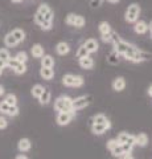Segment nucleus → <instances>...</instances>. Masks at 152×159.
<instances>
[{"mask_svg": "<svg viewBox=\"0 0 152 159\" xmlns=\"http://www.w3.org/2000/svg\"><path fill=\"white\" fill-rule=\"evenodd\" d=\"M114 48H115V52L118 54H122V56H124L127 60L134 61V62H141V61H144V60L150 58L148 53L141 52L140 49L138 51V48H136L135 45L126 43V41H123V40L116 41L114 44Z\"/></svg>", "mask_w": 152, "mask_h": 159, "instance_id": "f257e3e1", "label": "nucleus"}, {"mask_svg": "<svg viewBox=\"0 0 152 159\" xmlns=\"http://www.w3.org/2000/svg\"><path fill=\"white\" fill-rule=\"evenodd\" d=\"M72 101L73 99L69 98L67 96H62V97H58L56 99V103H54V107L57 111H76L72 109Z\"/></svg>", "mask_w": 152, "mask_h": 159, "instance_id": "f03ea898", "label": "nucleus"}, {"mask_svg": "<svg viewBox=\"0 0 152 159\" xmlns=\"http://www.w3.org/2000/svg\"><path fill=\"white\" fill-rule=\"evenodd\" d=\"M139 13H140V8L138 4H131L126 11V20L128 23H136L139 19Z\"/></svg>", "mask_w": 152, "mask_h": 159, "instance_id": "7ed1b4c3", "label": "nucleus"}, {"mask_svg": "<svg viewBox=\"0 0 152 159\" xmlns=\"http://www.w3.org/2000/svg\"><path fill=\"white\" fill-rule=\"evenodd\" d=\"M91 97L90 96H81L72 101V109L73 110H80V109L86 107L90 103Z\"/></svg>", "mask_w": 152, "mask_h": 159, "instance_id": "20e7f679", "label": "nucleus"}, {"mask_svg": "<svg viewBox=\"0 0 152 159\" xmlns=\"http://www.w3.org/2000/svg\"><path fill=\"white\" fill-rule=\"evenodd\" d=\"M74 113L76 111H61V113H58V116H57V123L60 126L67 125V123L72 121V118L74 117Z\"/></svg>", "mask_w": 152, "mask_h": 159, "instance_id": "39448f33", "label": "nucleus"}, {"mask_svg": "<svg viewBox=\"0 0 152 159\" xmlns=\"http://www.w3.org/2000/svg\"><path fill=\"white\" fill-rule=\"evenodd\" d=\"M116 142L119 143V145H126L127 143V145L134 146L135 145V137L131 135V134H128V133H120L116 138Z\"/></svg>", "mask_w": 152, "mask_h": 159, "instance_id": "423d86ee", "label": "nucleus"}, {"mask_svg": "<svg viewBox=\"0 0 152 159\" xmlns=\"http://www.w3.org/2000/svg\"><path fill=\"white\" fill-rule=\"evenodd\" d=\"M110 129V122L106 121L105 123H93L91 126V130L94 134H98V135H101V134H103L106 130H109Z\"/></svg>", "mask_w": 152, "mask_h": 159, "instance_id": "0eeeda50", "label": "nucleus"}, {"mask_svg": "<svg viewBox=\"0 0 152 159\" xmlns=\"http://www.w3.org/2000/svg\"><path fill=\"white\" fill-rule=\"evenodd\" d=\"M83 47L86 48V51L89 52V53H95L98 51V43H97V40L94 39H89V40H86V43L83 44Z\"/></svg>", "mask_w": 152, "mask_h": 159, "instance_id": "6e6552de", "label": "nucleus"}, {"mask_svg": "<svg viewBox=\"0 0 152 159\" xmlns=\"http://www.w3.org/2000/svg\"><path fill=\"white\" fill-rule=\"evenodd\" d=\"M124 88H126V81H124L123 77H118L114 80V82H112V89H114L115 92H122Z\"/></svg>", "mask_w": 152, "mask_h": 159, "instance_id": "1a4fd4ad", "label": "nucleus"}, {"mask_svg": "<svg viewBox=\"0 0 152 159\" xmlns=\"http://www.w3.org/2000/svg\"><path fill=\"white\" fill-rule=\"evenodd\" d=\"M17 147H19V150L24 152V151L31 150L32 143H31V141H29L28 138H21L20 141H19V143H17Z\"/></svg>", "mask_w": 152, "mask_h": 159, "instance_id": "9d476101", "label": "nucleus"}, {"mask_svg": "<svg viewBox=\"0 0 152 159\" xmlns=\"http://www.w3.org/2000/svg\"><path fill=\"white\" fill-rule=\"evenodd\" d=\"M56 51H57L58 54H61V56H65V54L69 53L70 47H69V44H66L65 41H61V43H58V44H57Z\"/></svg>", "mask_w": 152, "mask_h": 159, "instance_id": "9b49d317", "label": "nucleus"}, {"mask_svg": "<svg viewBox=\"0 0 152 159\" xmlns=\"http://www.w3.org/2000/svg\"><path fill=\"white\" fill-rule=\"evenodd\" d=\"M80 65L83 69H91L93 66H94V60H93L90 56L82 57V58H80Z\"/></svg>", "mask_w": 152, "mask_h": 159, "instance_id": "f8f14e48", "label": "nucleus"}, {"mask_svg": "<svg viewBox=\"0 0 152 159\" xmlns=\"http://www.w3.org/2000/svg\"><path fill=\"white\" fill-rule=\"evenodd\" d=\"M54 65V58L49 54H44L41 57V66L42 68H53Z\"/></svg>", "mask_w": 152, "mask_h": 159, "instance_id": "ddd939ff", "label": "nucleus"}, {"mask_svg": "<svg viewBox=\"0 0 152 159\" xmlns=\"http://www.w3.org/2000/svg\"><path fill=\"white\" fill-rule=\"evenodd\" d=\"M50 98H52V93H50L49 89H44V92L41 93V96L38 97L41 105H48L49 101H50Z\"/></svg>", "mask_w": 152, "mask_h": 159, "instance_id": "4468645a", "label": "nucleus"}, {"mask_svg": "<svg viewBox=\"0 0 152 159\" xmlns=\"http://www.w3.org/2000/svg\"><path fill=\"white\" fill-rule=\"evenodd\" d=\"M147 143H148V137H147V134L140 133L139 135L135 137V145H138L140 147H144Z\"/></svg>", "mask_w": 152, "mask_h": 159, "instance_id": "2eb2a0df", "label": "nucleus"}, {"mask_svg": "<svg viewBox=\"0 0 152 159\" xmlns=\"http://www.w3.org/2000/svg\"><path fill=\"white\" fill-rule=\"evenodd\" d=\"M31 53H32L33 57L41 58L44 56V48H42V45H40V44H36V45H33L32 49H31Z\"/></svg>", "mask_w": 152, "mask_h": 159, "instance_id": "dca6fc26", "label": "nucleus"}, {"mask_svg": "<svg viewBox=\"0 0 152 159\" xmlns=\"http://www.w3.org/2000/svg\"><path fill=\"white\" fill-rule=\"evenodd\" d=\"M148 31V25H147V23L144 21H136L135 23V32L139 33V34H143Z\"/></svg>", "mask_w": 152, "mask_h": 159, "instance_id": "f3484780", "label": "nucleus"}, {"mask_svg": "<svg viewBox=\"0 0 152 159\" xmlns=\"http://www.w3.org/2000/svg\"><path fill=\"white\" fill-rule=\"evenodd\" d=\"M40 74L44 80H52L53 76H54V72H53L52 68H41Z\"/></svg>", "mask_w": 152, "mask_h": 159, "instance_id": "a211bd4d", "label": "nucleus"}, {"mask_svg": "<svg viewBox=\"0 0 152 159\" xmlns=\"http://www.w3.org/2000/svg\"><path fill=\"white\" fill-rule=\"evenodd\" d=\"M74 81H76L74 74H65L62 77V84L65 86H74Z\"/></svg>", "mask_w": 152, "mask_h": 159, "instance_id": "6ab92c4d", "label": "nucleus"}, {"mask_svg": "<svg viewBox=\"0 0 152 159\" xmlns=\"http://www.w3.org/2000/svg\"><path fill=\"white\" fill-rule=\"evenodd\" d=\"M11 33H12V36L16 39V41H17V43H21L23 40L25 39V33H24V31H23V29H20V28L13 29Z\"/></svg>", "mask_w": 152, "mask_h": 159, "instance_id": "aec40b11", "label": "nucleus"}, {"mask_svg": "<svg viewBox=\"0 0 152 159\" xmlns=\"http://www.w3.org/2000/svg\"><path fill=\"white\" fill-rule=\"evenodd\" d=\"M4 43H6V45H7V47H9V48L16 47L17 44H19V43L16 41V39H15V37L12 36V33H11V32H9V33L7 34V36L4 37Z\"/></svg>", "mask_w": 152, "mask_h": 159, "instance_id": "412c9836", "label": "nucleus"}, {"mask_svg": "<svg viewBox=\"0 0 152 159\" xmlns=\"http://www.w3.org/2000/svg\"><path fill=\"white\" fill-rule=\"evenodd\" d=\"M99 32H101V34L110 33V32H111V27H110V24L107 23V21H102V23L99 24Z\"/></svg>", "mask_w": 152, "mask_h": 159, "instance_id": "4be33fe9", "label": "nucleus"}, {"mask_svg": "<svg viewBox=\"0 0 152 159\" xmlns=\"http://www.w3.org/2000/svg\"><path fill=\"white\" fill-rule=\"evenodd\" d=\"M42 92H44V86H42V85H38V84L32 88V96L36 97V98L40 97Z\"/></svg>", "mask_w": 152, "mask_h": 159, "instance_id": "5701e85b", "label": "nucleus"}, {"mask_svg": "<svg viewBox=\"0 0 152 159\" xmlns=\"http://www.w3.org/2000/svg\"><path fill=\"white\" fill-rule=\"evenodd\" d=\"M16 61L17 62H21V64H25L27 62V60H28V54L24 52V51H21V52H19L17 54H16Z\"/></svg>", "mask_w": 152, "mask_h": 159, "instance_id": "b1692460", "label": "nucleus"}, {"mask_svg": "<svg viewBox=\"0 0 152 159\" xmlns=\"http://www.w3.org/2000/svg\"><path fill=\"white\" fill-rule=\"evenodd\" d=\"M13 72L17 73V74H23L27 72V65L25 64H21V62H17V65L13 68Z\"/></svg>", "mask_w": 152, "mask_h": 159, "instance_id": "393cba45", "label": "nucleus"}, {"mask_svg": "<svg viewBox=\"0 0 152 159\" xmlns=\"http://www.w3.org/2000/svg\"><path fill=\"white\" fill-rule=\"evenodd\" d=\"M4 102L8 103V105H11V106H13V105H16L17 103V98H16L15 94H8V96L4 98Z\"/></svg>", "mask_w": 152, "mask_h": 159, "instance_id": "a878e982", "label": "nucleus"}, {"mask_svg": "<svg viewBox=\"0 0 152 159\" xmlns=\"http://www.w3.org/2000/svg\"><path fill=\"white\" fill-rule=\"evenodd\" d=\"M83 25H85V19L80 16V15H76V20H74V23H73V27L82 28Z\"/></svg>", "mask_w": 152, "mask_h": 159, "instance_id": "bb28decb", "label": "nucleus"}, {"mask_svg": "<svg viewBox=\"0 0 152 159\" xmlns=\"http://www.w3.org/2000/svg\"><path fill=\"white\" fill-rule=\"evenodd\" d=\"M89 52L86 51V48L85 47H80L78 48V51H77V58H82V57H86V56H89Z\"/></svg>", "mask_w": 152, "mask_h": 159, "instance_id": "cd10ccee", "label": "nucleus"}, {"mask_svg": "<svg viewBox=\"0 0 152 159\" xmlns=\"http://www.w3.org/2000/svg\"><path fill=\"white\" fill-rule=\"evenodd\" d=\"M111 152H112V155H114V157H122V155H124L123 148H122V146H120V145L115 146V147L111 150Z\"/></svg>", "mask_w": 152, "mask_h": 159, "instance_id": "c85d7f7f", "label": "nucleus"}, {"mask_svg": "<svg viewBox=\"0 0 152 159\" xmlns=\"http://www.w3.org/2000/svg\"><path fill=\"white\" fill-rule=\"evenodd\" d=\"M93 121H94L93 123H105L106 121H109V119H107L106 116H103V114H97Z\"/></svg>", "mask_w": 152, "mask_h": 159, "instance_id": "c756f323", "label": "nucleus"}, {"mask_svg": "<svg viewBox=\"0 0 152 159\" xmlns=\"http://www.w3.org/2000/svg\"><path fill=\"white\" fill-rule=\"evenodd\" d=\"M7 114H8V116H11V117L17 116V114H19V107H17V105L9 106V107H8V110H7Z\"/></svg>", "mask_w": 152, "mask_h": 159, "instance_id": "7c9ffc66", "label": "nucleus"}, {"mask_svg": "<svg viewBox=\"0 0 152 159\" xmlns=\"http://www.w3.org/2000/svg\"><path fill=\"white\" fill-rule=\"evenodd\" d=\"M9 58H11V56H9V52L7 49H0V60H3V61L7 62Z\"/></svg>", "mask_w": 152, "mask_h": 159, "instance_id": "2f4dec72", "label": "nucleus"}, {"mask_svg": "<svg viewBox=\"0 0 152 159\" xmlns=\"http://www.w3.org/2000/svg\"><path fill=\"white\" fill-rule=\"evenodd\" d=\"M49 11H50V8H49L48 4H41V6L38 7V9H37V12L40 13V15H42V16H44V15H45L46 12H49Z\"/></svg>", "mask_w": 152, "mask_h": 159, "instance_id": "473e14b6", "label": "nucleus"}, {"mask_svg": "<svg viewBox=\"0 0 152 159\" xmlns=\"http://www.w3.org/2000/svg\"><path fill=\"white\" fill-rule=\"evenodd\" d=\"M35 21H36V24H38V25H41V24L44 23V16H42V15H40L38 12H36V15H35Z\"/></svg>", "mask_w": 152, "mask_h": 159, "instance_id": "72a5a7b5", "label": "nucleus"}, {"mask_svg": "<svg viewBox=\"0 0 152 159\" xmlns=\"http://www.w3.org/2000/svg\"><path fill=\"white\" fill-rule=\"evenodd\" d=\"M83 85V78L81 76H76V81H74V88H80Z\"/></svg>", "mask_w": 152, "mask_h": 159, "instance_id": "f704fd0d", "label": "nucleus"}, {"mask_svg": "<svg viewBox=\"0 0 152 159\" xmlns=\"http://www.w3.org/2000/svg\"><path fill=\"white\" fill-rule=\"evenodd\" d=\"M76 20V15L74 13H69L66 17V24H69V25H73V23H74Z\"/></svg>", "mask_w": 152, "mask_h": 159, "instance_id": "c9c22d12", "label": "nucleus"}, {"mask_svg": "<svg viewBox=\"0 0 152 159\" xmlns=\"http://www.w3.org/2000/svg\"><path fill=\"white\" fill-rule=\"evenodd\" d=\"M118 145H119V143L116 142V139H111V141H109V142H107V148H109V150L111 151L112 148H114L115 146H118Z\"/></svg>", "mask_w": 152, "mask_h": 159, "instance_id": "e433bc0d", "label": "nucleus"}, {"mask_svg": "<svg viewBox=\"0 0 152 159\" xmlns=\"http://www.w3.org/2000/svg\"><path fill=\"white\" fill-rule=\"evenodd\" d=\"M9 106H11V105H8V103H6L4 101H2V102H0V111L7 114V110H8V107H9Z\"/></svg>", "mask_w": 152, "mask_h": 159, "instance_id": "4c0bfd02", "label": "nucleus"}, {"mask_svg": "<svg viewBox=\"0 0 152 159\" xmlns=\"http://www.w3.org/2000/svg\"><path fill=\"white\" fill-rule=\"evenodd\" d=\"M16 65H17V61H16V58H15V57H13V58H9L8 61H7V66L12 68V69L16 66Z\"/></svg>", "mask_w": 152, "mask_h": 159, "instance_id": "58836bf2", "label": "nucleus"}, {"mask_svg": "<svg viewBox=\"0 0 152 159\" xmlns=\"http://www.w3.org/2000/svg\"><path fill=\"white\" fill-rule=\"evenodd\" d=\"M8 125V122H7V119L0 116V130H3V129H6Z\"/></svg>", "mask_w": 152, "mask_h": 159, "instance_id": "ea45409f", "label": "nucleus"}, {"mask_svg": "<svg viewBox=\"0 0 152 159\" xmlns=\"http://www.w3.org/2000/svg\"><path fill=\"white\" fill-rule=\"evenodd\" d=\"M50 28H52V23L50 21H44L41 24V29H44V31H49Z\"/></svg>", "mask_w": 152, "mask_h": 159, "instance_id": "a19ab883", "label": "nucleus"}, {"mask_svg": "<svg viewBox=\"0 0 152 159\" xmlns=\"http://www.w3.org/2000/svg\"><path fill=\"white\" fill-rule=\"evenodd\" d=\"M101 2H102V0H93L91 6H93V7H98V6L101 4Z\"/></svg>", "mask_w": 152, "mask_h": 159, "instance_id": "79ce46f5", "label": "nucleus"}, {"mask_svg": "<svg viewBox=\"0 0 152 159\" xmlns=\"http://www.w3.org/2000/svg\"><path fill=\"white\" fill-rule=\"evenodd\" d=\"M6 66H7V62L3 61V60H0V69H4Z\"/></svg>", "mask_w": 152, "mask_h": 159, "instance_id": "37998d69", "label": "nucleus"}, {"mask_svg": "<svg viewBox=\"0 0 152 159\" xmlns=\"http://www.w3.org/2000/svg\"><path fill=\"white\" fill-rule=\"evenodd\" d=\"M120 159H134V158H132L131 155H130V154H124V155H122V158Z\"/></svg>", "mask_w": 152, "mask_h": 159, "instance_id": "c03bdc74", "label": "nucleus"}, {"mask_svg": "<svg viewBox=\"0 0 152 159\" xmlns=\"http://www.w3.org/2000/svg\"><path fill=\"white\" fill-rule=\"evenodd\" d=\"M4 92H6V90H4V88H3L2 85H0V97H2L3 94H4Z\"/></svg>", "mask_w": 152, "mask_h": 159, "instance_id": "a18cd8bd", "label": "nucleus"}, {"mask_svg": "<svg viewBox=\"0 0 152 159\" xmlns=\"http://www.w3.org/2000/svg\"><path fill=\"white\" fill-rule=\"evenodd\" d=\"M16 159H28L25 155H19V157H16Z\"/></svg>", "mask_w": 152, "mask_h": 159, "instance_id": "49530a36", "label": "nucleus"}, {"mask_svg": "<svg viewBox=\"0 0 152 159\" xmlns=\"http://www.w3.org/2000/svg\"><path fill=\"white\" fill-rule=\"evenodd\" d=\"M109 2H110V3H112V4H114V3H118V2H119V0H109Z\"/></svg>", "mask_w": 152, "mask_h": 159, "instance_id": "de8ad7c7", "label": "nucleus"}, {"mask_svg": "<svg viewBox=\"0 0 152 159\" xmlns=\"http://www.w3.org/2000/svg\"><path fill=\"white\" fill-rule=\"evenodd\" d=\"M151 90H152V89H151V86H150V89H148V96H150V97H151V94H152V92H151Z\"/></svg>", "mask_w": 152, "mask_h": 159, "instance_id": "09e8293b", "label": "nucleus"}, {"mask_svg": "<svg viewBox=\"0 0 152 159\" xmlns=\"http://www.w3.org/2000/svg\"><path fill=\"white\" fill-rule=\"evenodd\" d=\"M13 3H19V2H21V0H12Z\"/></svg>", "mask_w": 152, "mask_h": 159, "instance_id": "8fccbe9b", "label": "nucleus"}, {"mask_svg": "<svg viewBox=\"0 0 152 159\" xmlns=\"http://www.w3.org/2000/svg\"><path fill=\"white\" fill-rule=\"evenodd\" d=\"M2 73H3V69H0V76H2Z\"/></svg>", "mask_w": 152, "mask_h": 159, "instance_id": "3c124183", "label": "nucleus"}]
</instances>
